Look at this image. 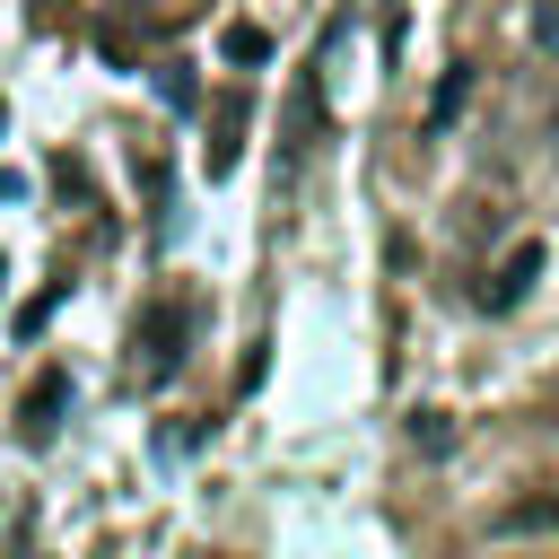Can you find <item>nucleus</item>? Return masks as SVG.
<instances>
[{
    "instance_id": "1",
    "label": "nucleus",
    "mask_w": 559,
    "mask_h": 559,
    "mask_svg": "<svg viewBox=\"0 0 559 559\" xmlns=\"http://www.w3.org/2000/svg\"><path fill=\"white\" fill-rule=\"evenodd\" d=\"M192 323H201V297H148L140 306V323H131V358H122V393H157L175 367H183V341H192Z\"/></svg>"
},
{
    "instance_id": "2",
    "label": "nucleus",
    "mask_w": 559,
    "mask_h": 559,
    "mask_svg": "<svg viewBox=\"0 0 559 559\" xmlns=\"http://www.w3.org/2000/svg\"><path fill=\"white\" fill-rule=\"evenodd\" d=\"M192 17H201V0H114L105 26H96V44H105L114 61H140L157 35H183Z\"/></svg>"
},
{
    "instance_id": "3",
    "label": "nucleus",
    "mask_w": 559,
    "mask_h": 559,
    "mask_svg": "<svg viewBox=\"0 0 559 559\" xmlns=\"http://www.w3.org/2000/svg\"><path fill=\"white\" fill-rule=\"evenodd\" d=\"M201 166L210 175H236V157H245V87H218L210 105H201Z\"/></svg>"
},
{
    "instance_id": "4",
    "label": "nucleus",
    "mask_w": 559,
    "mask_h": 559,
    "mask_svg": "<svg viewBox=\"0 0 559 559\" xmlns=\"http://www.w3.org/2000/svg\"><path fill=\"white\" fill-rule=\"evenodd\" d=\"M533 271H542V236H524V245H507L498 262H489V280H480V306L489 314H507L524 288H533Z\"/></svg>"
},
{
    "instance_id": "5",
    "label": "nucleus",
    "mask_w": 559,
    "mask_h": 559,
    "mask_svg": "<svg viewBox=\"0 0 559 559\" xmlns=\"http://www.w3.org/2000/svg\"><path fill=\"white\" fill-rule=\"evenodd\" d=\"M61 402H70V376H61V367H44V376L26 384V402H17V437H26V445H44V437L61 428Z\"/></svg>"
},
{
    "instance_id": "6",
    "label": "nucleus",
    "mask_w": 559,
    "mask_h": 559,
    "mask_svg": "<svg viewBox=\"0 0 559 559\" xmlns=\"http://www.w3.org/2000/svg\"><path fill=\"white\" fill-rule=\"evenodd\" d=\"M559 515V498H515V507H498V533H524V524H550Z\"/></svg>"
},
{
    "instance_id": "7",
    "label": "nucleus",
    "mask_w": 559,
    "mask_h": 559,
    "mask_svg": "<svg viewBox=\"0 0 559 559\" xmlns=\"http://www.w3.org/2000/svg\"><path fill=\"white\" fill-rule=\"evenodd\" d=\"M262 52H271V35H262V26H227V61H236V70H253Z\"/></svg>"
},
{
    "instance_id": "8",
    "label": "nucleus",
    "mask_w": 559,
    "mask_h": 559,
    "mask_svg": "<svg viewBox=\"0 0 559 559\" xmlns=\"http://www.w3.org/2000/svg\"><path fill=\"white\" fill-rule=\"evenodd\" d=\"M157 87H166V105H201V87H192V61H157Z\"/></svg>"
},
{
    "instance_id": "9",
    "label": "nucleus",
    "mask_w": 559,
    "mask_h": 559,
    "mask_svg": "<svg viewBox=\"0 0 559 559\" xmlns=\"http://www.w3.org/2000/svg\"><path fill=\"white\" fill-rule=\"evenodd\" d=\"M463 87H472V70L454 61V79H445V87H437V105H428V131H445V122H454V105H463Z\"/></svg>"
},
{
    "instance_id": "10",
    "label": "nucleus",
    "mask_w": 559,
    "mask_h": 559,
    "mask_svg": "<svg viewBox=\"0 0 559 559\" xmlns=\"http://www.w3.org/2000/svg\"><path fill=\"white\" fill-rule=\"evenodd\" d=\"M533 44L559 61V0H533Z\"/></svg>"
}]
</instances>
